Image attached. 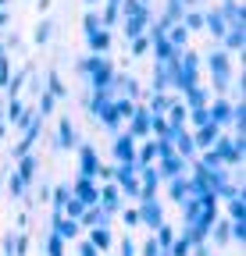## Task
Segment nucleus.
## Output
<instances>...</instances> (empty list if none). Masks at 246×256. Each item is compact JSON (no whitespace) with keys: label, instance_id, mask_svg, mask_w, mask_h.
Masks as SVG:
<instances>
[{"label":"nucleus","instance_id":"nucleus-1","mask_svg":"<svg viewBox=\"0 0 246 256\" xmlns=\"http://www.w3.org/2000/svg\"><path fill=\"white\" fill-rule=\"evenodd\" d=\"M86 68H89V75H93V86H97L100 92L111 86V68H107V60H104V57H100V60H89Z\"/></svg>","mask_w":246,"mask_h":256},{"label":"nucleus","instance_id":"nucleus-2","mask_svg":"<svg viewBox=\"0 0 246 256\" xmlns=\"http://www.w3.org/2000/svg\"><path fill=\"white\" fill-rule=\"evenodd\" d=\"M114 153H118L121 160H129V156H132V139H129V136H125V139H118V146H114Z\"/></svg>","mask_w":246,"mask_h":256},{"label":"nucleus","instance_id":"nucleus-3","mask_svg":"<svg viewBox=\"0 0 246 256\" xmlns=\"http://www.w3.org/2000/svg\"><path fill=\"white\" fill-rule=\"evenodd\" d=\"M75 142V136H72V124H68V118L61 121V146H72Z\"/></svg>","mask_w":246,"mask_h":256},{"label":"nucleus","instance_id":"nucleus-4","mask_svg":"<svg viewBox=\"0 0 246 256\" xmlns=\"http://www.w3.org/2000/svg\"><path fill=\"white\" fill-rule=\"evenodd\" d=\"M214 132H218V128H214V124H207V128H203V132H200V142H203V146H207V142H210V139H214Z\"/></svg>","mask_w":246,"mask_h":256},{"label":"nucleus","instance_id":"nucleus-5","mask_svg":"<svg viewBox=\"0 0 246 256\" xmlns=\"http://www.w3.org/2000/svg\"><path fill=\"white\" fill-rule=\"evenodd\" d=\"M82 168H86V171H93V168H97V164H93V150H86V153H82Z\"/></svg>","mask_w":246,"mask_h":256},{"label":"nucleus","instance_id":"nucleus-6","mask_svg":"<svg viewBox=\"0 0 246 256\" xmlns=\"http://www.w3.org/2000/svg\"><path fill=\"white\" fill-rule=\"evenodd\" d=\"M189 4H193V0H189Z\"/></svg>","mask_w":246,"mask_h":256}]
</instances>
